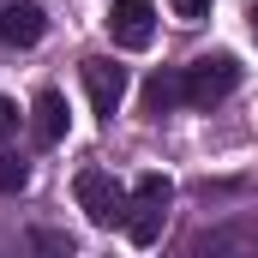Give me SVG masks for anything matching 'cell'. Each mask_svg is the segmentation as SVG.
<instances>
[{
	"instance_id": "6da1fadb",
	"label": "cell",
	"mask_w": 258,
	"mask_h": 258,
	"mask_svg": "<svg viewBox=\"0 0 258 258\" xmlns=\"http://www.w3.org/2000/svg\"><path fill=\"white\" fill-rule=\"evenodd\" d=\"M168 204H174V180H168V174H138V180H132V198H126L132 246H156V240H162Z\"/></svg>"
},
{
	"instance_id": "7a4b0ae2",
	"label": "cell",
	"mask_w": 258,
	"mask_h": 258,
	"mask_svg": "<svg viewBox=\"0 0 258 258\" xmlns=\"http://www.w3.org/2000/svg\"><path fill=\"white\" fill-rule=\"evenodd\" d=\"M240 90V60L234 54H204V60L180 66V96L186 108H216Z\"/></svg>"
},
{
	"instance_id": "3957f363",
	"label": "cell",
	"mask_w": 258,
	"mask_h": 258,
	"mask_svg": "<svg viewBox=\"0 0 258 258\" xmlns=\"http://www.w3.org/2000/svg\"><path fill=\"white\" fill-rule=\"evenodd\" d=\"M72 192H78V210H84L96 228H126V198L132 192L108 174V168H78V186H72Z\"/></svg>"
},
{
	"instance_id": "277c9868",
	"label": "cell",
	"mask_w": 258,
	"mask_h": 258,
	"mask_svg": "<svg viewBox=\"0 0 258 258\" xmlns=\"http://www.w3.org/2000/svg\"><path fill=\"white\" fill-rule=\"evenodd\" d=\"M102 24H108L114 48H150L156 42V6L150 0H114Z\"/></svg>"
},
{
	"instance_id": "5b68a950",
	"label": "cell",
	"mask_w": 258,
	"mask_h": 258,
	"mask_svg": "<svg viewBox=\"0 0 258 258\" xmlns=\"http://www.w3.org/2000/svg\"><path fill=\"white\" fill-rule=\"evenodd\" d=\"M78 72H84L90 108H96L102 120H114V108H120V96H126V66H114V60H102V54H90Z\"/></svg>"
},
{
	"instance_id": "8992f818",
	"label": "cell",
	"mask_w": 258,
	"mask_h": 258,
	"mask_svg": "<svg viewBox=\"0 0 258 258\" xmlns=\"http://www.w3.org/2000/svg\"><path fill=\"white\" fill-rule=\"evenodd\" d=\"M42 30H48V12L36 0H6L0 6V42L6 48H36Z\"/></svg>"
},
{
	"instance_id": "52a82bcc",
	"label": "cell",
	"mask_w": 258,
	"mask_h": 258,
	"mask_svg": "<svg viewBox=\"0 0 258 258\" xmlns=\"http://www.w3.org/2000/svg\"><path fill=\"white\" fill-rule=\"evenodd\" d=\"M174 108H186V96H180V66H162V72L144 78V114L162 120V114H174Z\"/></svg>"
},
{
	"instance_id": "ba28073f",
	"label": "cell",
	"mask_w": 258,
	"mask_h": 258,
	"mask_svg": "<svg viewBox=\"0 0 258 258\" xmlns=\"http://www.w3.org/2000/svg\"><path fill=\"white\" fill-rule=\"evenodd\" d=\"M30 132H36V144H60L66 138V96L60 90H42L30 102Z\"/></svg>"
},
{
	"instance_id": "9c48e42d",
	"label": "cell",
	"mask_w": 258,
	"mask_h": 258,
	"mask_svg": "<svg viewBox=\"0 0 258 258\" xmlns=\"http://www.w3.org/2000/svg\"><path fill=\"white\" fill-rule=\"evenodd\" d=\"M24 186H30V162L0 150V192H24Z\"/></svg>"
},
{
	"instance_id": "30bf717a",
	"label": "cell",
	"mask_w": 258,
	"mask_h": 258,
	"mask_svg": "<svg viewBox=\"0 0 258 258\" xmlns=\"http://www.w3.org/2000/svg\"><path fill=\"white\" fill-rule=\"evenodd\" d=\"M168 6H174V18H186V24L210 18V0H168Z\"/></svg>"
},
{
	"instance_id": "8fae6325",
	"label": "cell",
	"mask_w": 258,
	"mask_h": 258,
	"mask_svg": "<svg viewBox=\"0 0 258 258\" xmlns=\"http://www.w3.org/2000/svg\"><path fill=\"white\" fill-rule=\"evenodd\" d=\"M12 132H18V108H12V102H6V96H0V144H6V138H12Z\"/></svg>"
},
{
	"instance_id": "7c38bea8",
	"label": "cell",
	"mask_w": 258,
	"mask_h": 258,
	"mask_svg": "<svg viewBox=\"0 0 258 258\" xmlns=\"http://www.w3.org/2000/svg\"><path fill=\"white\" fill-rule=\"evenodd\" d=\"M252 36H258V6H252Z\"/></svg>"
}]
</instances>
